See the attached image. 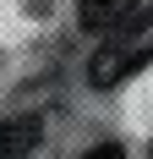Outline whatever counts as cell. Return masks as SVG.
I'll list each match as a JSON object with an SVG mask.
<instances>
[{"instance_id": "cell-1", "label": "cell", "mask_w": 153, "mask_h": 159, "mask_svg": "<svg viewBox=\"0 0 153 159\" xmlns=\"http://www.w3.org/2000/svg\"><path fill=\"white\" fill-rule=\"evenodd\" d=\"M148 61H153V6H137L120 28L104 33V44L93 49L88 82L93 88H115V82H126L131 71H142Z\"/></svg>"}, {"instance_id": "cell-2", "label": "cell", "mask_w": 153, "mask_h": 159, "mask_svg": "<svg viewBox=\"0 0 153 159\" xmlns=\"http://www.w3.org/2000/svg\"><path fill=\"white\" fill-rule=\"evenodd\" d=\"M44 137V121L38 115H11V121H0V159H33Z\"/></svg>"}, {"instance_id": "cell-3", "label": "cell", "mask_w": 153, "mask_h": 159, "mask_svg": "<svg viewBox=\"0 0 153 159\" xmlns=\"http://www.w3.org/2000/svg\"><path fill=\"white\" fill-rule=\"evenodd\" d=\"M137 6L142 0H76V22L88 33H109V28H120Z\"/></svg>"}, {"instance_id": "cell-4", "label": "cell", "mask_w": 153, "mask_h": 159, "mask_svg": "<svg viewBox=\"0 0 153 159\" xmlns=\"http://www.w3.org/2000/svg\"><path fill=\"white\" fill-rule=\"evenodd\" d=\"M82 159H126V154H120L115 143H104V148H93V154H82Z\"/></svg>"}]
</instances>
